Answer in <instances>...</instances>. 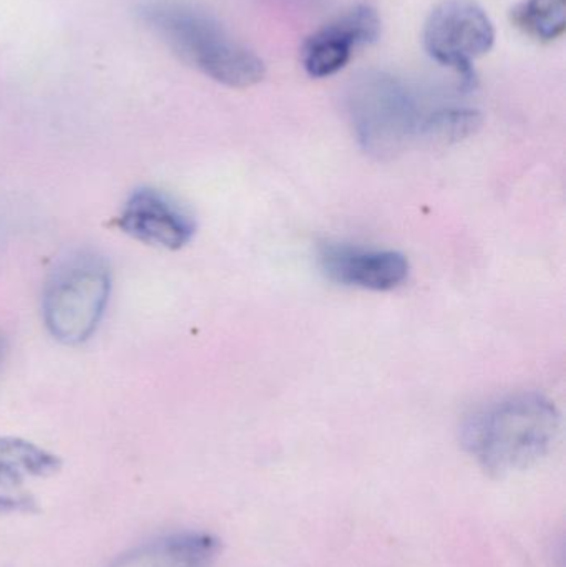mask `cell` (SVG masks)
<instances>
[{"mask_svg": "<svg viewBox=\"0 0 566 567\" xmlns=\"http://www.w3.org/2000/svg\"><path fill=\"white\" fill-rule=\"evenodd\" d=\"M560 415L541 393L508 396L465 423L462 440L472 458L492 476L524 472L541 462L557 440Z\"/></svg>", "mask_w": 566, "mask_h": 567, "instance_id": "1", "label": "cell"}, {"mask_svg": "<svg viewBox=\"0 0 566 567\" xmlns=\"http://www.w3.org/2000/svg\"><path fill=\"white\" fill-rule=\"evenodd\" d=\"M143 13L182 59L209 79L231 89H248L265 79L263 60L206 13L176 2L152 3Z\"/></svg>", "mask_w": 566, "mask_h": 567, "instance_id": "2", "label": "cell"}, {"mask_svg": "<svg viewBox=\"0 0 566 567\" xmlns=\"http://www.w3.org/2000/svg\"><path fill=\"white\" fill-rule=\"evenodd\" d=\"M110 286L109 265L96 252L76 251L63 258L43 289L47 329L69 346L89 339L105 312Z\"/></svg>", "mask_w": 566, "mask_h": 567, "instance_id": "3", "label": "cell"}, {"mask_svg": "<svg viewBox=\"0 0 566 567\" xmlns=\"http://www.w3.org/2000/svg\"><path fill=\"white\" fill-rule=\"evenodd\" d=\"M349 112L362 148L379 158L404 150L419 128L411 93L382 72L364 73L352 83Z\"/></svg>", "mask_w": 566, "mask_h": 567, "instance_id": "4", "label": "cell"}, {"mask_svg": "<svg viewBox=\"0 0 566 567\" xmlns=\"http://www.w3.org/2000/svg\"><path fill=\"white\" fill-rule=\"evenodd\" d=\"M495 27L488 13L474 0H444L424 27V45L435 62L457 70L465 82L472 65L494 47Z\"/></svg>", "mask_w": 566, "mask_h": 567, "instance_id": "5", "label": "cell"}, {"mask_svg": "<svg viewBox=\"0 0 566 567\" xmlns=\"http://www.w3.org/2000/svg\"><path fill=\"white\" fill-rule=\"evenodd\" d=\"M120 228L136 241L156 248H183L196 233L195 219L175 199L153 188L136 189L119 218Z\"/></svg>", "mask_w": 566, "mask_h": 567, "instance_id": "6", "label": "cell"}, {"mask_svg": "<svg viewBox=\"0 0 566 567\" xmlns=\"http://www.w3.org/2000/svg\"><path fill=\"white\" fill-rule=\"evenodd\" d=\"M379 35V13L366 3L352 7L306 40L302 47V66L315 79L335 75L344 69L354 47L375 42Z\"/></svg>", "mask_w": 566, "mask_h": 567, "instance_id": "7", "label": "cell"}, {"mask_svg": "<svg viewBox=\"0 0 566 567\" xmlns=\"http://www.w3.org/2000/svg\"><path fill=\"white\" fill-rule=\"evenodd\" d=\"M59 456L16 436H0V515L37 512L33 483L59 473Z\"/></svg>", "mask_w": 566, "mask_h": 567, "instance_id": "8", "label": "cell"}, {"mask_svg": "<svg viewBox=\"0 0 566 567\" xmlns=\"http://www.w3.org/2000/svg\"><path fill=\"white\" fill-rule=\"evenodd\" d=\"M319 265L331 281L359 289H395L408 279L409 261L398 251L328 245L319 251Z\"/></svg>", "mask_w": 566, "mask_h": 567, "instance_id": "9", "label": "cell"}, {"mask_svg": "<svg viewBox=\"0 0 566 567\" xmlns=\"http://www.w3.org/2000/svg\"><path fill=\"white\" fill-rule=\"evenodd\" d=\"M219 551L222 543L209 533H173L128 549L112 567H212Z\"/></svg>", "mask_w": 566, "mask_h": 567, "instance_id": "10", "label": "cell"}, {"mask_svg": "<svg viewBox=\"0 0 566 567\" xmlns=\"http://www.w3.org/2000/svg\"><path fill=\"white\" fill-rule=\"evenodd\" d=\"M514 22L532 39L550 42L564 35L566 0H525L514 10Z\"/></svg>", "mask_w": 566, "mask_h": 567, "instance_id": "11", "label": "cell"}, {"mask_svg": "<svg viewBox=\"0 0 566 567\" xmlns=\"http://www.w3.org/2000/svg\"><path fill=\"white\" fill-rule=\"evenodd\" d=\"M481 126V115L475 110L447 109L425 120L422 132L434 142L455 143L467 138Z\"/></svg>", "mask_w": 566, "mask_h": 567, "instance_id": "12", "label": "cell"}, {"mask_svg": "<svg viewBox=\"0 0 566 567\" xmlns=\"http://www.w3.org/2000/svg\"><path fill=\"white\" fill-rule=\"evenodd\" d=\"M3 349H6V346H3V339L0 337V360H2Z\"/></svg>", "mask_w": 566, "mask_h": 567, "instance_id": "13", "label": "cell"}]
</instances>
